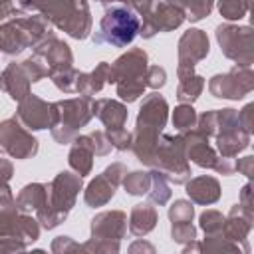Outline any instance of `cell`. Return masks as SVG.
Instances as JSON below:
<instances>
[{
    "instance_id": "obj_1",
    "label": "cell",
    "mask_w": 254,
    "mask_h": 254,
    "mask_svg": "<svg viewBox=\"0 0 254 254\" xmlns=\"http://www.w3.org/2000/svg\"><path fill=\"white\" fill-rule=\"evenodd\" d=\"M137 32H139L137 14L123 4H115L107 8V12L103 14L99 22V32L97 36H93V40L99 44H111L115 48H123L133 42Z\"/></svg>"
}]
</instances>
